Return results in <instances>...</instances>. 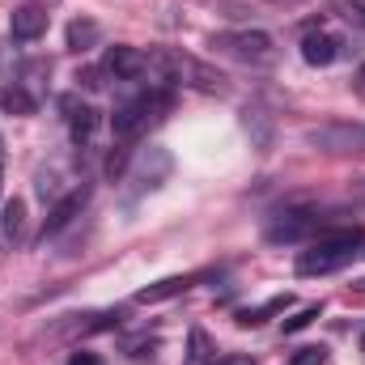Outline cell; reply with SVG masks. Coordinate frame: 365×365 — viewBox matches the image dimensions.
<instances>
[{"mask_svg": "<svg viewBox=\"0 0 365 365\" xmlns=\"http://www.w3.org/2000/svg\"><path fill=\"white\" fill-rule=\"evenodd\" d=\"M361 230H323L302 255H297V276H323L353 264L361 251Z\"/></svg>", "mask_w": 365, "mask_h": 365, "instance_id": "1", "label": "cell"}, {"mask_svg": "<svg viewBox=\"0 0 365 365\" xmlns=\"http://www.w3.org/2000/svg\"><path fill=\"white\" fill-rule=\"evenodd\" d=\"M149 73H158V81H179V86H191V90H204V93L225 90V77L217 68L200 64L195 56H179V51L149 56Z\"/></svg>", "mask_w": 365, "mask_h": 365, "instance_id": "2", "label": "cell"}, {"mask_svg": "<svg viewBox=\"0 0 365 365\" xmlns=\"http://www.w3.org/2000/svg\"><path fill=\"white\" fill-rule=\"evenodd\" d=\"M170 106V93L153 90V93H140V98H132V102H123L115 115H110V128H115V140H123V145H132L153 119H162V110Z\"/></svg>", "mask_w": 365, "mask_h": 365, "instance_id": "3", "label": "cell"}, {"mask_svg": "<svg viewBox=\"0 0 365 365\" xmlns=\"http://www.w3.org/2000/svg\"><path fill=\"white\" fill-rule=\"evenodd\" d=\"M212 47H221L225 56L247 60V64H268V60L276 56L272 38H268L264 30H234V34H217V38H212Z\"/></svg>", "mask_w": 365, "mask_h": 365, "instance_id": "4", "label": "cell"}, {"mask_svg": "<svg viewBox=\"0 0 365 365\" xmlns=\"http://www.w3.org/2000/svg\"><path fill=\"white\" fill-rule=\"evenodd\" d=\"M102 73H110L115 81H136V77H149V56L136 51V47H110L106 60H102Z\"/></svg>", "mask_w": 365, "mask_h": 365, "instance_id": "5", "label": "cell"}, {"mask_svg": "<svg viewBox=\"0 0 365 365\" xmlns=\"http://www.w3.org/2000/svg\"><path fill=\"white\" fill-rule=\"evenodd\" d=\"M340 38L336 34H327V30H310L306 38H302V60L306 64H314V68H327V64H336L340 60Z\"/></svg>", "mask_w": 365, "mask_h": 365, "instance_id": "6", "label": "cell"}, {"mask_svg": "<svg viewBox=\"0 0 365 365\" xmlns=\"http://www.w3.org/2000/svg\"><path fill=\"white\" fill-rule=\"evenodd\" d=\"M86 200H90V187H86V182H81V187H73V191H68V195L51 208V217L43 221V238H56L64 225H73V217L86 208Z\"/></svg>", "mask_w": 365, "mask_h": 365, "instance_id": "7", "label": "cell"}, {"mask_svg": "<svg viewBox=\"0 0 365 365\" xmlns=\"http://www.w3.org/2000/svg\"><path fill=\"white\" fill-rule=\"evenodd\" d=\"M64 110H68V132H73V140L86 145L93 136V128H98V110L86 106V102H77V98H64Z\"/></svg>", "mask_w": 365, "mask_h": 365, "instance_id": "8", "label": "cell"}, {"mask_svg": "<svg viewBox=\"0 0 365 365\" xmlns=\"http://www.w3.org/2000/svg\"><path fill=\"white\" fill-rule=\"evenodd\" d=\"M9 30H13L17 43H34L38 34H47V13L43 9H17L13 21H9Z\"/></svg>", "mask_w": 365, "mask_h": 365, "instance_id": "9", "label": "cell"}, {"mask_svg": "<svg viewBox=\"0 0 365 365\" xmlns=\"http://www.w3.org/2000/svg\"><path fill=\"white\" fill-rule=\"evenodd\" d=\"M166 175H170V153L166 149H153V166H149V158H140L136 182H140V191H153V187H162Z\"/></svg>", "mask_w": 365, "mask_h": 365, "instance_id": "10", "label": "cell"}, {"mask_svg": "<svg viewBox=\"0 0 365 365\" xmlns=\"http://www.w3.org/2000/svg\"><path fill=\"white\" fill-rule=\"evenodd\" d=\"M195 284V276H166V280H158V284H145L140 293H136V302H166V297H175V293H182V289H191Z\"/></svg>", "mask_w": 365, "mask_h": 365, "instance_id": "11", "label": "cell"}, {"mask_svg": "<svg viewBox=\"0 0 365 365\" xmlns=\"http://www.w3.org/2000/svg\"><path fill=\"white\" fill-rule=\"evenodd\" d=\"M310 225H314V221H310L306 212H284L272 230H268V242H293V238H302Z\"/></svg>", "mask_w": 365, "mask_h": 365, "instance_id": "12", "label": "cell"}, {"mask_svg": "<svg viewBox=\"0 0 365 365\" xmlns=\"http://www.w3.org/2000/svg\"><path fill=\"white\" fill-rule=\"evenodd\" d=\"M21 230H26V200H9L0 208V238L4 242H17Z\"/></svg>", "mask_w": 365, "mask_h": 365, "instance_id": "13", "label": "cell"}, {"mask_svg": "<svg viewBox=\"0 0 365 365\" xmlns=\"http://www.w3.org/2000/svg\"><path fill=\"white\" fill-rule=\"evenodd\" d=\"M289 306H293V293H280V297L255 306V310H238V327H259L268 314H280V310H289Z\"/></svg>", "mask_w": 365, "mask_h": 365, "instance_id": "14", "label": "cell"}, {"mask_svg": "<svg viewBox=\"0 0 365 365\" xmlns=\"http://www.w3.org/2000/svg\"><path fill=\"white\" fill-rule=\"evenodd\" d=\"M0 106H4L9 115H34V98L26 93V86H21V81H9V86H4V93H0Z\"/></svg>", "mask_w": 365, "mask_h": 365, "instance_id": "15", "label": "cell"}, {"mask_svg": "<svg viewBox=\"0 0 365 365\" xmlns=\"http://www.w3.org/2000/svg\"><path fill=\"white\" fill-rule=\"evenodd\" d=\"M93 43H98V26H93V21H73V26H68V47H73V51H86Z\"/></svg>", "mask_w": 365, "mask_h": 365, "instance_id": "16", "label": "cell"}, {"mask_svg": "<svg viewBox=\"0 0 365 365\" xmlns=\"http://www.w3.org/2000/svg\"><path fill=\"white\" fill-rule=\"evenodd\" d=\"M319 314H323V306H319V302H314V306H302L293 319H284V336H297V331H306V327H310Z\"/></svg>", "mask_w": 365, "mask_h": 365, "instance_id": "17", "label": "cell"}, {"mask_svg": "<svg viewBox=\"0 0 365 365\" xmlns=\"http://www.w3.org/2000/svg\"><path fill=\"white\" fill-rule=\"evenodd\" d=\"M327 361V349L323 344H310V349H297L293 357H289V365H323Z\"/></svg>", "mask_w": 365, "mask_h": 365, "instance_id": "18", "label": "cell"}, {"mask_svg": "<svg viewBox=\"0 0 365 365\" xmlns=\"http://www.w3.org/2000/svg\"><path fill=\"white\" fill-rule=\"evenodd\" d=\"M128 153H132V149H128L123 140H119V149H110V158H106V175H110V179H119V175H123V166H128Z\"/></svg>", "mask_w": 365, "mask_h": 365, "instance_id": "19", "label": "cell"}, {"mask_svg": "<svg viewBox=\"0 0 365 365\" xmlns=\"http://www.w3.org/2000/svg\"><path fill=\"white\" fill-rule=\"evenodd\" d=\"M336 4L344 9V17H349V21L365 26V0H336Z\"/></svg>", "mask_w": 365, "mask_h": 365, "instance_id": "20", "label": "cell"}, {"mask_svg": "<svg viewBox=\"0 0 365 365\" xmlns=\"http://www.w3.org/2000/svg\"><path fill=\"white\" fill-rule=\"evenodd\" d=\"M208 357V340H204V331H191V361H204Z\"/></svg>", "mask_w": 365, "mask_h": 365, "instance_id": "21", "label": "cell"}, {"mask_svg": "<svg viewBox=\"0 0 365 365\" xmlns=\"http://www.w3.org/2000/svg\"><path fill=\"white\" fill-rule=\"evenodd\" d=\"M212 365H255L251 357H242V353H225V357H217Z\"/></svg>", "mask_w": 365, "mask_h": 365, "instance_id": "22", "label": "cell"}, {"mask_svg": "<svg viewBox=\"0 0 365 365\" xmlns=\"http://www.w3.org/2000/svg\"><path fill=\"white\" fill-rule=\"evenodd\" d=\"M68 365H102V361H98L93 353H73V357H68Z\"/></svg>", "mask_w": 365, "mask_h": 365, "instance_id": "23", "label": "cell"}, {"mask_svg": "<svg viewBox=\"0 0 365 365\" xmlns=\"http://www.w3.org/2000/svg\"><path fill=\"white\" fill-rule=\"evenodd\" d=\"M0 182H4V140H0Z\"/></svg>", "mask_w": 365, "mask_h": 365, "instance_id": "24", "label": "cell"}, {"mask_svg": "<svg viewBox=\"0 0 365 365\" xmlns=\"http://www.w3.org/2000/svg\"><path fill=\"white\" fill-rule=\"evenodd\" d=\"M361 81H365V64H361Z\"/></svg>", "mask_w": 365, "mask_h": 365, "instance_id": "25", "label": "cell"}, {"mask_svg": "<svg viewBox=\"0 0 365 365\" xmlns=\"http://www.w3.org/2000/svg\"><path fill=\"white\" fill-rule=\"evenodd\" d=\"M361 349H365V336H361Z\"/></svg>", "mask_w": 365, "mask_h": 365, "instance_id": "26", "label": "cell"}]
</instances>
